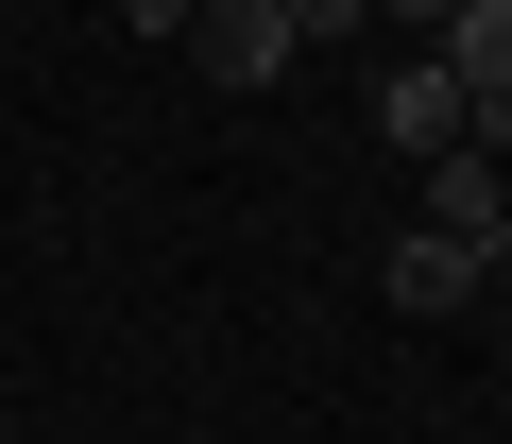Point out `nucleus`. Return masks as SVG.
<instances>
[{
	"mask_svg": "<svg viewBox=\"0 0 512 444\" xmlns=\"http://www.w3.org/2000/svg\"><path fill=\"white\" fill-rule=\"evenodd\" d=\"M427 222L478 257V274H512V171H495V137H461V154H427Z\"/></svg>",
	"mask_w": 512,
	"mask_h": 444,
	"instance_id": "f257e3e1",
	"label": "nucleus"
},
{
	"mask_svg": "<svg viewBox=\"0 0 512 444\" xmlns=\"http://www.w3.org/2000/svg\"><path fill=\"white\" fill-rule=\"evenodd\" d=\"M376 137H393L410 171H427V154H461V137H478L461 69H444V52H393V69H376Z\"/></svg>",
	"mask_w": 512,
	"mask_h": 444,
	"instance_id": "f03ea898",
	"label": "nucleus"
},
{
	"mask_svg": "<svg viewBox=\"0 0 512 444\" xmlns=\"http://www.w3.org/2000/svg\"><path fill=\"white\" fill-rule=\"evenodd\" d=\"M188 52H205V86H291V69H308L274 0H205V18H188Z\"/></svg>",
	"mask_w": 512,
	"mask_h": 444,
	"instance_id": "7ed1b4c3",
	"label": "nucleus"
},
{
	"mask_svg": "<svg viewBox=\"0 0 512 444\" xmlns=\"http://www.w3.org/2000/svg\"><path fill=\"white\" fill-rule=\"evenodd\" d=\"M427 52L461 69V103H478V137H512V0H461V18H444Z\"/></svg>",
	"mask_w": 512,
	"mask_h": 444,
	"instance_id": "20e7f679",
	"label": "nucleus"
},
{
	"mask_svg": "<svg viewBox=\"0 0 512 444\" xmlns=\"http://www.w3.org/2000/svg\"><path fill=\"white\" fill-rule=\"evenodd\" d=\"M376 291H393V308H410V325H444V308H478V291H495V274H478V257H461V240H444V222H410V240H393V257H376Z\"/></svg>",
	"mask_w": 512,
	"mask_h": 444,
	"instance_id": "39448f33",
	"label": "nucleus"
},
{
	"mask_svg": "<svg viewBox=\"0 0 512 444\" xmlns=\"http://www.w3.org/2000/svg\"><path fill=\"white\" fill-rule=\"evenodd\" d=\"M291 18V52H342V35H376V0H274Z\"/></svg>",
	"mask_w": 512,
	"mask_h": 444,
	"instance_id": "423d86ee",
	"label": "nucleus"
},
{
	"mask_svg": "<svg viewBox=\"0 0 512 444\" xmlns=\"http://www.w3.org/2000/svg\"><path fill=\"white\" fill-rule=\"evenodd\" d=\"M376 18H393V35H410V52H427V35H444V18H461V0H376Z\"/></svg>",
	"mask_w": 512,
	"mask_h": 444,
	"instance_id": "0eeeda50",
	"label": "nucleus"
},
{
	"mask_svg": "<svg viewBox=\"0 0 512 444\" xmlns=\"http://www.w3.org/2000/svg\"><path fill=\"white\" fill-rule=\"evenodd\" d=\"M120 18H137V35H188V18H205V0H120Z\"/></svg>",
	"mask_w": 512,
	"mask_h": 444,
	"instance_id": "6e6552de",
	"label": "nucleus"
},
{
	"mask_svg": "<svg viewBox=\"0 0 512 444\" xmlns=\"http://www.w3.org/2000/svg\"><path fill=\"white\" fill-rule=\"evenodd\" d=\"M478 444H495V427H478Z\"/></svg>",
	"mask_w": 512,
	"mask_h": 444,
	"instance_id": "1a4fd4ad",
	"label": "nucleus"
}]
</instances>
